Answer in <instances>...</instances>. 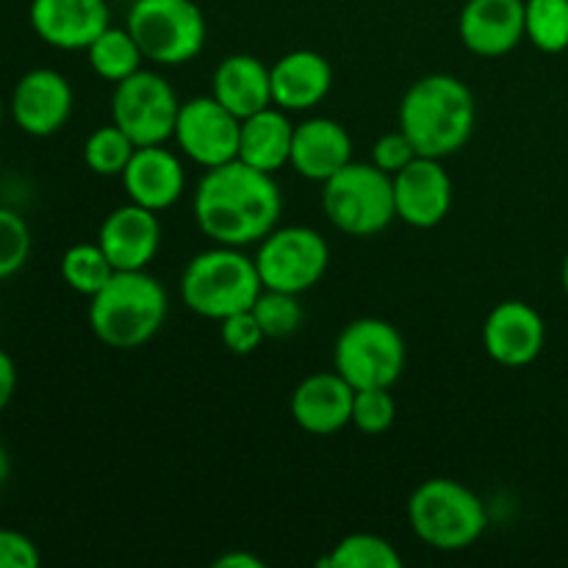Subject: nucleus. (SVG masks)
<instances>
[{"instance_id":"obj_18","label":"nucleus","mask_w":568,"mask_h":568,"mask_svg":"<svg viewBox=\"0 0 568 568\" xmlns=\"http://www.w3.org/2000/svg\"><path fill=\"white\" fill-rule=\"evenodd\" d=\"M120 181L131 203L144 205L155 214L175 205L186 192V170H183L181 159L164 144L136 148Z\"/></svg>"},{"instance_id":"obj_39","label":"nucleus","mask_w":568,"mask_h":568,"mask_svg":"<svg viewBox=\"0 0 568 568\" xmlns=\"http://www.w3.org/2000/svg\"><path fill=\"white\" fill-rule=\"evenodd\" d=\"M0 122H3V98H0Z\"/></svg>"},{"instance_id":"obj_10","label":"nucleus","mask_w":568,"mask_h":568,"mask_svg":"<svg viewBox=\"0 0 568 568\" xmlns=\"http://www.w3.org/2000/svg\"><path fill=\"white\" fill-rule=\"evenodd\" d=\"M255 266L264 288L303 294L325 277L331 266V247L314 227H275L270 236L261 239Z\"/></svg>"},{"instance_id":"obj_26","label":"nucleus","mask_w":568,"mask_h":568,"mask_svg":"<svg viewBox=\"0 0 568 568\" xmlns=\"http://www.w3.org/2000/svg\"><path fill=\"white\" fill-rule=\"evenodd\" d=\"M325 568H399L403 558L386 538L375 532H353L344 536L333 547V552L322 560Z\"/></svg>"},{"instance_id":"obj_38","label":"nucleus","mask_w":568,"mask_h":568,"mask_svg":"<svg viewBox=\"0 0 568 568\" xmlns=\"http://www.w3.org/2000/svg\"><path fill=\"white\" fill-rule=\"evenodd\" d=\"M560 283H564V292L568 297V255L564 258V272H560Z\"/></svg>"},{"instance_id":"obj_20","label":"nucleus","mask_w":568,"mask_h":568,"mask_svg":"<svg viewBox=\"0 0 568 568\" xmlns=\"http://www.w3.org/2000/svg\"><path fill=\"white\" fill-rule=\"evenodd\" d=\"M349 161H353V139H349L347 128L338 125L336 120L311 116V120L294 125L288 164L294 166L297 175L325 183Z\"/></svg>"},{"instance_id":"obj_14","label":"nucleus","mask_w":568,"mask_h":568,"mask_svg":"<svg viewBox=\"0 0 568 568\" xmlns=\"http://www.w3.org/2000/svg\"><path fill=\"white\" fill-rule=\"evenodd\" d=\"M547 342V325L532 305L521 300H505L494 305L483 325V347L488 358L508 369L530 366Z\"/></svg>"},{"instance_id":"obj_31","label":"nucleus","mask_w":568,"mask_h":568,"mask_svg":"<svg viewBox=\"0 0 568 568\" xmlns=\"http://www.w3.org/2000/svg\"><path fill=\"white\" fill-rule=\"evenodd\" d=\"M31 227L17 211L0 205V283L14 277L31 258Z\"/></svg>"},{"instance_id":"obj_25","label":"nucleus","mask_w":568,"mask_h":568,"mask_svg":"<svg viewBox=\"0 0 568 568\" xmlns=\"http://www.w3.org/2000/svg\"><path fill=\"white\" fill-rule=\"evenodd\" d=\"M109 255L103 253L98 242L94 244H72L64 255H61V277L72 292L83 294V297H94L105 283L114 275Z\"/></svg>"},{"instance_id":"obj_11","label":"nucleus","mask_w":568,"mask_h":568,"mask_svg":"<svg viewBox=\"0 0 568 568\" xmlns=\"http://www.w3.org/2000/svg\"><path fill=\"white\" fill-rule=\"evenodd\" d=\"M239 136H242V120L233 111H227L214 94L181 103V114L175 122V142L194 164L214 170L227 161H236Z\"/></svg>"},{"instance_id":"obj_4","label":"nucleus","mask_w":568,"mask_h":568,"mask_svg":"<svg viewBox=\"0 0 568 568\" xmlns=\"http://www.w3.org/2000/svg\"><path fill=\"white\" fill-rule=\"evenodd\" d=\"M261 292L264 283L255 258H247L242 247H225V244L194 255L181 277L183 305L192 314L216 322L253 308Z\"/></svg>"},{"instance_id":"obj_33","label":"nucleus","mask_w":568,"mask_h":568,"mask_svg":"<svg viewBox=\"0 0 568 568\" xmlns=\"http://www.w3.org/2000/svg\"><path fill=\"white\" fill-rule=\"evenodd\" d=\"M416 155L419 153H416L414 142H410L403 131H392V133H383V136L375 142V148H372V164L394 178L399 170H405Z\"/></svg>"},{"instance_id":"obj_21","label":"nucleus","mask_w":568,"mask_h":568,"mask_svg":"<svg viewBox=\"0 0 568 568\" xmlns=\"http://www.w3.org/2000/svg\"><path fill=\"white\" fill-rule=\"evenodd\" d=\"M272 103L283 111H308L333 89V67L316 50H292L270 67Z\"/></svg>"},{"instance_id":"obj_23","label":"nucleus","mask_w":568,"mask_h":568,"mask_svg":"<svg viewBox=\"0 0 568 568\" xmlns=\"http://www.w3.org/2000/svg\"><path fill=\"white\" fill-rule=\"evenodd\" d=\"M294 122L288 120V111L270 105L264 111L244 116L242 136H239V161L255 166L261 172L275 175L277 170L292 159Z\"/></svg>"},{"instance_id":"obj_35","label":"nucleus","mask_w":568,"mask_h":568,"mask_svg":"<svg viewBox=\"0 0 568 568\" xmlns=\"http://www.w3.org/2000/svg\"><path fill=\"white\" fill-rule=\"evenodd\" d=\"M17 392V364L6 349H0V414L9 408Z\"/></svg>"},{"instance_id":"obj_7","label":"nucleus","mask_w":568,"mask_h":568,"mask_svg":"<svg viewBox=\"0 0 568 568\" xmlns=\"http://www.w3.org/2000/svg\"><path fill=\"white\" fill-rule=\"evenodd\" d=\"M125 28L153 64L178 67L205 48V17L194 0H133Z\"/></svg>"},{"instance_id":"obj_5","label":"nucleus","mask_w":568,"mask_h":568,"mask_svg":"<svg viewBox=\"0 0 568 568\" xmlns=\"http://www.w3.org/2000/svg\"><path fill=\"white\" fill-rule=\"evenodd\" d=\"M408 525L438 552H460L480 541L488 527L483 499L453 477H430L408 499Z\"/></svg>"},{"instance_id":"obj_37","label":"nucleus","mask_w":568,"mask_h":568,"mask_svg":"<svg viewBox=\"0 0 568 568\" xmlns=\"http://www.w3.org/2000/svg\"><path fill=\"white\" fill-rule=\"evenodd\" d=\"M11 475V460H9V449H6V444L0 442V488L6 486V480H9Z\"/></svg>"},{"instance_id":"obj_6","label":"nucleus","mask_w":568,"mask_h":568,"mask_svg":"<svg viewBox=\"0 0 568 568\" xmlns=\"http://www.w3.org/2000/svg\"><path fill=\"white\" fill-rule=\"evenodd\" d=\"M322 211L336 231L369 239L397 220L394 178L375 164L349 161L322 183Z\"/></svg>"},{"instance_id":"obj_9","label":"nucleus","mask_w":568,"mask_h":568,"mask_svg":"<svg viewBox=\"0 0 568 568\" xmlns=\"http://www.w3.org/2000/svg\"><path fill=\"white\" fill-rule=\"evenodd\" d=\"M181 100L164 75L139 70L125 81L114 83L111 94V122L120 125L136 148L164 144L175 136Z\"/></svg>"},{"instance_id":"obj_15","label":"nucleus","mask_w":568,"mask_h":568,"mask_svg":"<svg viewBox=\"0 0 568 568\" xmlns=\"http://www.w3.org/2000/svg\"><path fill=\"white\" fill-rule=\"evenodd\" d=\"M33 33L59 50H87L111 26L105 0H31Z\"/></svg>"},{"instance_id":"obj_29","label":"nucleus","mask_w":568,"mask_h":568,"mask_svg":"<svg viewBox=\"0 0 568 568\" xmlns=\"http://www.w3.org/2000/svg\"><path fill=\"white\" fill-rule=\"evenodd\" d=\"M253 314L258 320L266 338H286L300 331L305 320V308L300 303V294L264 288L253 303Z\"/></svg>"},{"instance_id":"obj_24","label":"nucleus","mask_w":568,"mask_h":568,"mask_svg":"<svg viewBox=\"0 0 568 568\" xmlns=\"http://www.w3.org/2000/svg\"><path fill=\"white\" fill-rule=\"evenodd\" d=\"M89 67L94 70V75L103 78V81L120 83L128 75L142 70L144 53L136 44L133 33L128 28H114L109 26L92 44L87 48Z\"/></svg>"},{"instance_id":"obj_27","label":"nucleus","mask_w":568,"mask_h":568,"mask_svg":"<svg viewBox=\"0 0 568 568\" xmlns=\"http://www.w3.org/2000/svg\"><path fill=\"white\" fill-rule=\"evenodd\" d=\"M525 39L541 53L568 50V0H525Z\"/></svg>"},{"instance_id":"obj_2","label":"nucleus","mask_w":568,"mask_h":568,"mask_svg":"<svg viewBox=\"0 0 568 568\" xmlns=\"http://www.w3.org/2000/svg\"><path fill=\"white\" fill-rule=\"evenodd\" d=\"M475 94L460 78L436 72L405 92L399 103V131L427 159H447L466 148L475 131Z\"/></svg>"},{"instance_id":"obj_32","label":"nucleus","mask_w":568,"mask_h":568,"mask_svg":"<svg viewBox=\"0 0 568 568\" xmlns=\"http://www.w3.org/2000/svg\"><path fill=\"white\" fill-rule=\"evenodd\" d=\"M220 336L233 355L255 353V349L261 347V342L266 338L264 331H261L258 320H255L253 308L239 311V314H231L225 316V320H220Z\"/></svg>"},{"instance_id":"obj_19","label":"nucleus","mask_w":568,"mask_h":568,"mask_svg":"<svg viewBox=\"0 0 568 568\" xmlns=\"http://www.w3.org/2000/svg\"><path fill=\"white\" fill-rule=\"evenodd\" d=\"M355 388L338 372H316L292 394V416L311 436H333L353 422Z\"/></svg>"},{"instance_id":"obj_1","label":"nucleus","mask_w":568,"mask_h":568,"mask_svg":"<svg viewBox=\"0 0 568 568\" xmlns=\"http://www.w3.org/2000/svg\"><path fill=\"white\" fill-rule=\"evenodd\" d=\"M283 211L281 189L270 172L244 161L205 170L194 192V222L214 244L247 247L277 227Z\"/></svg>"},{"instance_id":"obj_34","label":"nucleus","mask_w":568,"mask_h":568,"mask_svg":"<svg viewBox=\"0 0 568 568\" xmlns=\"http://www.w3.org/2000/svg\"><path fill=\"white\" fill-rule=\"evenodd\" d=\"M42 564L39 547L17 530H0V568H37Z\"/></svg>"},{"instance_id":"obj_17","label":"nucleus","mask_w":568,"mask_h":568,"mask_svg":"<svg viewBox=\"0 0 568 568\" xmlns=\"http://www.w3.org/2000/svg\"><path fill=\"white\" fill-rule=\"evenodd\" d=\"M98 244L116 272L148 270L161 247L159 214L128 200L105 216L98 231Z\"/></svg>"},{"instance_id":"obj_8","label":"nucleus","mask_w":568,"mask_h":568,"mask_svg":"<svg viewBox=\"0 0 568 568\" xmlns=\"http://www.w3.org/2000/svg\"><path fill=\"white\" fill-rule=\"evenodd\" d=\"M333 364L353 388H392L403 377L405 342L392 322L361 316L338 336Z\"/></svg>"},{"instance_id":"obj_12","label":"nucleus","mask_w":568,"mask_h":568,"mask_svg":"<svg viewBox=\"0 0 568 568\" xmlns=\"http://www.w3.org/2000/svg\"><path fill=\"white\" fill-rule=\"evenodd\" d=\"M11 120L28 136H53L67 125L75 105L70 81L59 70L39 67L26 72L11 92Z\"/></svg>"},{"instance_id":"obj_28","label":"nucleus","mask_w":568,"mask_h":568,"mask_svg":"<svg viewBox=\"0 0 568 568\" xmlns=\"http://www.w3.org/2000/svg\"><path fill=\"white\" fill-rule=\"evenodd\" d=\"M133 153H136L133 139L114 122L92 131L83 142V161L100 178H120Z\"/></svg>"},{"instance_id":"obj_3","label":"nucleus","mask_w":568,"mask_h":568,"mask_svg":"<svg viewBox=\"0 0 568 568\" xmlns=\"http://www.w3.org/2000/svg\"><path fill=\"white\" fill-rule=\"evenodd\" d=\"M89 300L92 333L111 349L144 347L161 331L170 305L166 288L148 270L114 272Z\"/></svg>"},{"instance_id":"obj_36","label":"nucleus","mask_w":568,"mask_h":568,"mask_svg":"<svg viewBox=\"0 0 568 568\" xmlns=\"http://www.w3.org/2000/svg\"><path fill=\"white\" fill-rule=\"evenodd\" d=\"M216 568H264L266 564L250 552H225L214 560Z\"/></svg>"},{"instance_id":"obj_16","label":"nucleus","mask_w":568,"mask_h":568,"mask_svg":"<svg viewBox=\"0 0 568 568\" xmlns=\"http://www.w3.org/2000/svg\"><path fill=\"white\" fill-rule=\"evenodd\" d=\"M458 37L480 59L508 55L525 39V0H466Z\"/></svg>"},{"instance_id":"obj_30","label":"nucleus","mask_w":568,"mask_h":568,"mask_svg":"<svg viewBox=\"0 0 568 568\" xmlns=\"http://www.w3.org/2000/svg\"><path fill=\"white\" fill-rule=\"evenodd\" d=\"M397 422V399L392 388H355L353 422L366 436H381Z\"/></svg>"},{"instance_id":"obj_22","label":"nucleus","mask_w":568,"mask_h":568,"mask_svg":"<svg viewBox=\"0 0 568 568\" xmlns=\"http://www.w3.org/2000/svg\"><path fill=\"white\" fill-rule=\"evenodd\" d=\"M211 94L239 120L275 105L270 67L250 53H233L220 61L211 81Z\"/></svg>"},{"instance_id":"obj_13","label":"nucleus","mask_w":568,"mask_h":568,"mask_svg":"<svg viewBox=\"0 0 568 568\" xmlns=\"http://www.w3.org/2000/svg\"><path fill=\"white\" fill-rule=\"evenodd\" d=\"M394 203H397V220L405 225L436 227L447 220L453 209V178L444 170L442 159L416 155L405 170L394 175Z\"/></svg>"}]
</instances>
